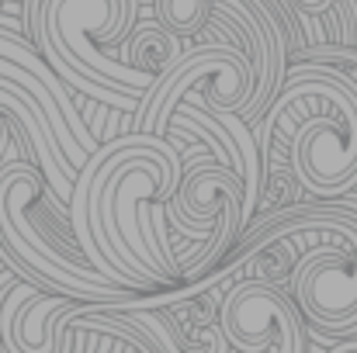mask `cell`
Masks as SVG:
<instances>
[{
	"label": "cell",
	"instance_id": "6da1fadb",
	"mask_svg": "<svg viewBox=\"0 0 357 353\" xmlns=\"http://www.w3.org/2000/svg\"><path fill=\"white\" fill-rule=\"evenodd\" d=\"M264 173L281 159L302 191L337 198L357 187V84L316 63H295L257 121Z\"/></svg>",
	"mask_w": 357,
	"mask_h": 353
},
{
	"label": "cell",
	"instance_id": "7a4b0ae2",
	"mask_svg": "<svg viewBox=\"0 0 357 353\" xmlns=\"http://www.w3.org/2000/svg\"><path fill=\"white\" fill-rule=\"evenodd\" d=\"M21 149L0 166V242L17 263V277L35 284L42 295L73 298L84 305H125V312H149L160 295L125 291L105 281L84 256L70 208L52 194L45 177L17 159Z\"/></svg>",
	"mask_w": 357,
	"mask_h": 353
},
{
	"label": "cell",
	"instance_id": "3957f363",
	"mask_svg": "<svg viewBox=\"0 0 357 353\" xmlns=\"http://www.w3.org/2000/svg\"><path fill=\"white\" fill-rule=\"evenodd\" d=\"M139 17V0H24V24L49 70L105 108L135 111L160 84L112 56Z\"/></svg>",
	"mask_w": 357,
	"mask_h": 353
},
{
	"label": "cell",
	"instance_id": "277c9868",
	"mask_svg": "<svg viewBox=\"0 0 357 353\" xmlns=\"http://www.w3.org/2000/svg\"><path fill=\"white\" fill-rule=\"evenodd\" d=\"M295 239V267L288 274V291L319 333L344 336L357 329V205H302L264 215L250 226L236 246V256L267 249L271 242Z\"/></svg>",
	"mask_w": 357,
	"mask_h": 353
},
{
	"label": "cell",
	"instance_id": "5b68a950",
	"mask_svg": "<svg viewBox=\"0 0 357 353\" xmlns=\"http://www.w3.org/2000/svg\"><path fill=\"white\" fill-rule=\"evenodd\" d=\"M156 21L174 31L181 42L208 31H219L253 63L257 91L246 108L250 125H257L288 73V52L298 49V21L281 0H153Z\"/></svg>",
	"mask_w": 357,
	"mask_h": 353
},
{
	"label": "cell",
	"instance_id": "8992f818",
	"mask_svg": "<svg viewBox=\"0 0 357 353\" xmlns=\"http://www.w3.org/2000/svg\"><path fill=\"white\" fill-rule=\"evenodd\" d=\"M257 91L253 63L229 42H205L188 49L181 63L139 101L135 108V132L167 139L170 115L177 104L202 108L208 115L246 118V108Z\"/></svg>",
	"mask_w": 357,
	"mask_h": 353
},
{
	"label": "cell",
	"instance_id": "52a82bcc",
	"mask_svg": "<svg viewBox=\"0 0 357 353\" xmlns=\"http://www.w3.org/2000/svg\"><path fill=\"white\" fill-rule=\"evenodd\" d=\"M295 326L302 315L274 284L243 277L219 298V333L233 353H271Z\"/></svg>",
	"mask_w": 357,
	"mask_h": 353
},
{
	"label": "cell",
	"instance_id": "ba28073f",
	"mask_svg": "<svg viewBox=\"0 0 357 353\" xmlns=\"http://www.w3.org/2000/svg\"><path fill=\"white\" fill-rule=\"evenodd\" d=\"M229 208H243V180L233 170L215 166L212 156H188L184 177L174 198L163 205L170 229L191 242H208Z\"/></svg>",
	"mask_w": 357,
	"mask_h": 353
},
{
	"label": "cell",
	"instance_id": "9c48e42d",
	"mask_svg": "<svg viewBox=\"0 0 357 353\" xmlns=\"http://www.w3.org/2000/svg\"><path fill=\"white\" fill-rule=\"evenodd\" d=\"M188 49L181 45V38L174 31H167L160 21H149V24H135L125 49H121V63H128L132 70L139 73H149L156 80H163L184 56Z\"/></svg>",
	"mask_w": 357,
	"mask_h": 353
},
{
	"label": "cell",
	"instance_id": "30bf717a",
	"mask_svg": "<svg viewBox=\"0 0 357 353\" xmlns=\"http://www.w3.org/2000/svg\"><path fill=\"white\" fill-rule=\"evenodd\" d=\"M295 21H330L337 31V45L340 49H354L357 52V0H281Z\"/></svg>",
	"mask_w": 357,
	"mask_h": 353
},
{
	"label": "cell",
	"instance_id": "8fae6325",
	"mask_svg": "<svg viewBox=\"0 0 357 353\" xmlns=\"http://www.w3.org/2000/svg\"><path fill=\"white\" fill-rule=\"evenodd\" d=\"M94 329L108 340H119L128 353H163V347L156 343V336L132 315V312H121V315H98L94 319Z\"/></svg>",
	"mask_w": 357,
	"mask_h": 353
},
{
	"label": "cell",
	"instance_id": "7c38bea8",
	"mask_svg": "<svg viewBox=\"0 0 357 353\" xmlns=\"http://www.w3.org/2000/svg\"><path fill=\"white\" fill-rule=\"evenodd\" d=\"M17 281H21V277H17L14 270H7V267H0V305H3V298L10 295V288H14ZM0 353H10V350H7V347H3V340H0Z\"/></svg>",
	"mask_w": 357,
	"mask_h": 353
},
{
	"label": "cell",
	"instance_id": "4fadbf2b",
	"mask_svg": "<svg viewBox=\"0 0 357 353\" xmlns=\"http://www.w3.org/2000/svg\"><path fill=\"white\" fill-rule=\"evenodd\" d=\"M0 267H7V270H14V274H17V263H14V256L7 253V246H3V242H0Z\"/></svg>",
	"mask_w": 357,
	"mask_h": 353
},
{
	"label": "cell",
	"instance_id": "5bb4252c",
	"mask_svg": "<svg viewBox=\"0 0 357 353\" xmlns=\"http://www.w3.org/2000/svg\"><path fill=\"white\" fill-rule=\"evenodd\" d=\"M333 353H357V343H347V347H337Z\"/></svg>",
	"mask_w": 357,
	"mask_h": 353
},
{
	"label": "cell",
	"instance_id": "9a60e30c",
	"mask_svg": "<svg viewBox=\"0 0 357 353\" xmlns=\"http://www.w3.org/2000/svg\"><path fill=\"white\" fill-rule=\"evenodd\" d=\"M0 3H3V0H0Z\"/></svg>",
	"mask_w": 357,
	"mask_h": 353
}]
</instances>
